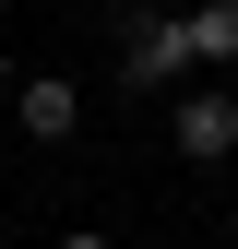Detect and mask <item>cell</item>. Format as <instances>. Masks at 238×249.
Instances as JSON below:
<instances>
[{
    "label": "cell",
    "mask_w": 238,
    "mask_h": 249,
    "mask_svg": "<svg viewBox=\"0 0 238 249\" xmlns=\"http://www.w3.org/2000/svg\"><path fill=\"white\" fill-rule=\"evenodd\" d=\"M12 119H24L36 142H72V71H24V83H12Z\"/></svg>",
    "instance_id": "3"
},
{
    "label": "cell",
    "mask_w": 238,
    "mask_h": 249,
    "mask_svg": "<svg viewBox=\"0 0 238 249\" xmlns=\"http://www.w3.org/2000/svg\"><path fill=\"white\" fill-rule=\"evenodd\" d=\"M191 12H143L131 24V36H119V83H131V95H155V83H178V71H191Z\"/></svg>",
    "instance_id": "1"
},
{
    "label": "cell",
    "mask_w": 238,
    "mask_h": 249,
    "mask_svg": "<svg viewBox=\"0 0 238 249\" xmlns=\"http://www.w3.org/2000/svg\"><path fill=\"white\" fill-rule=\"evenodd\" d=\"M0 83H24V71H12V48H0Z\"/></svg>",
    "instance_id": "5"
},
{
    "label": "cell",
    "mask_w": 238,
    "mask_h": 249,
    "mask_svg": "<svg viewBox=\"0 0 238 249\" xmlns=\"http://www.w3.org/2000/svg\"><path fill=\"white\" fill-rule=\"evenodd\" d=\"M178 154H191V166H226V154H238V95H226V83L178 95Z\"/></svg>",
    "instance_id": "2"
},
{
    "label": "cell",
    "mask_w": 238,
    "mask_h": 249,
    "mask_svg": "<svg viewBox=\"0 0 238 249\" xmlns=\"http://www.w3.org/2000/svg\"><path fill=\"white\" fill-rule=\"evenodd\" d=\"M191 48L215 59V71H238V0H202V12H191Z\"/></svg>",
    "instance_id": "4"
},
{
    "label": "cell",
    "mask_w": 238,
    "mask_h": 249,
    "mask_svg": "<svg viewBox=\"0 0 238 249\" xmlns=\"http://www.w3.org/2000/svg\"><path fill=\"white\" fill-rule=\"evenodd\" d=\"M226 249H238V213H226Z\"/></svg>",
    "instance_id": "6"
}]
</instances>
